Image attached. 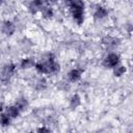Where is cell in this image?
<instances>
[{
    "instance_id": "1",
    "label": "cell",
    "mask_w": 133,
    "mask_h": 133,
    "mask_svg": "<svg viewBox=\"0 0 133 133\" xmlns=\"http://www.w3.org/2000/svg\"><path fill=\"white\" fill-rule=\"evenodd\" d=\"M63 1L64 4L68 6L73 20L78 25H81L84 22V16H85L84 2L82 0H63Z\"/></svg>"
},
{
    "instance_id": "2",
    "label": "cell",
    "mask_w": 133,
    "mask_h": 133,
    "mask_svg": "<svg viewBox=\"0 0 133 133\" xmlns=\"http://www.w3.org/2000/svg\"><path fill=\"white\" fill-rule=\"evenodd\" d=\"M34 69L41 75H48V74H55V73H57L59 71V69H60V65L56 61L54 56L49 55L46 59L39 60V61L35 62Z\"/></svg>"
},
{
    "instance_id": "3",
    "label": "cell",
    "mask_w": 133,
    "mask_h": 133,
    "mask_svg": "<svg viewBox=\"0 0 133 133\" xmlns=\"http://www.w3.org/2000/svg\"><path fill=\"white\" fill-rule=\"evenodd\" d=\"M118 63H121V56L116 52L108 53L103 59V65L107 69H113Z\"/></svg>"
},
{
    "instance_id": "4",
    "label": "cell",
    "mask_w": 133,
    "mask_h": 133,
    "mask_svg": "<svg viewBox=\"0 0 133 133\" xmlns=\"http://www.w3.org/2000/svg\"><path fill=\"white\" fill-rule=\"evenodd\" d=\"M17 72V64L14 62H6L3 68H2V82L5 83L6 81H8Z\"/></svg>"
},
{
    "instance_id": "5",
    "label": "cell",
    "mask_w": 133,
    "mask_h": 133,
    "mask_svg": "<svg viewBox=\"0 0 133 133\" xmlns=\"http://www.w3.org/2000/svg\"><path fill=\"white\" fill-rule=\"evenodd\" d=\"M2 33L4 34V35H6V36H10V35H12L14 33H15V31H16V25H15V23L12 22V21H10V20H5V21H3V23H2Z\"/></svg>"
},
{
    "instance_id": "6",
    "label": "cell",
    "mask_w": 133,
    "mask_h": 133,
    "mask_svg": "<svg viewBox=\"0 0 133 133\" xmlns=\"http://www.w3.org/2000/svg\"><path fill=\"white\" fill-rule=\"evenodd\" d=\"M2 111H5L12 119H16V118H18L20 115H21V113H22V111L20 110V108L14 103V104H11V105H7Z\"/></svg>"
},
{
    "instance_id": "7",
    "label": "cell",
    "mask_w": 133,
    "mask_h": 133,
    "mask_svg": "<svg viewBox=\"0 0 133 133\" xmlns=\"http://www.w3.org/2000/svg\"><path fill=\"white\" fill-rule=\"evenodd\" d=\"M83 75V70L79 69V68H73L72 70H70V72L68 73V79L71 82H78Z\"/></svg>"
},
{
    "instance_id": "8",
    "label": "cell",
    "mask_w": 133,
    "mask_h": 133,
    "mask_svg": "<svg viewBox=\"0 0 133 133\" xmlns=\"http://www.w3.org/2000/svg\"><path fill=\"white\" fill-rule=\"evenodd\" d=\"M102 44L107 48H115L119 45V39L111 35H106L102 38Z\"/></svg>"
},
{
    "instance_id": "9",
    "label": "cell",
    "mask_w": 133,
    "mask_h": 133,
    "mask_svg": "<svg viewBox=\"0 0 133 133\" xmlns=\"http://www.w3.org/2000/svg\"><path fill=\"white\" fill-rule=\"evenodd\" d=\"M108 16V10L105 6L103 5H97L95 7V11H94V17L97 20H103Z\"/></svg>"
},
{
    "instance_id": "10",
    "label": "cell",
    "mask_w": 133,
    "mask_h": 133,
    "mask_svg": "<svg viewBox=\"0 0 133 133\" xmlns=\"http://www.w3.org/2000/svg\"><path fill=\"white\" fill-rule=\"evenodd\" d=\"M41 14H42V17L46 20H50L54 17V10L50 5H44L41 9Z\"/></svg>"
},
{
    "instance_id": "11",
    "label": "cell",
    "mask_w": 133,
    "mask_h": 133,
    "mask_svg": "<svg viewBox=\"0 0 133 133\" xmlns=\"http://www.w3.org/2000/svg\"><path fill=\"white\" fill-rule=\"evenodd\" d=\"M34 65H35V61H34V59L32 57H24L20 61V68L23 69V70L30 69V68H32Z\"/></svg>"
},
{
    "instance_id": "12",
    "label": "cell",
    "mask_w": 133,
    "mask_h": 133,
    "mask_svg": "<svg viewBox=\"0 0 133 133\" xmlns=\"http://www.w3.org/2000/svg\"><path fill=\"white\" fill-rule=\"evenodd\" d=\"M126 72H127V68H126V65H124L122 63H118L117 65H115L112 69V73H113L114 77H122L123 75L126 74Z\"/></svg>"
},
{
    "instance_id": "13",
    "label": "cell",
    "mask_w": 133,
    "mask_h": 133,
    "mask_svg": "<svg viewBox=\"0 0 133 133\" xmlns=\"http://www.w3.org/2000/svg\"><path fill=\"white\" fill-rule=\"evenodd\" d=\"M15 104L20 108V110H21L22 112L25 111V110L28 108V106H29V103H28V101H27V99H26L25 97H20V98H18V99L16 100Z\"/></svg>"
},
{
    "instance_id": "14",
    "label": "cell",
    "mask_w": 133,
    "mask_h": 133,
    "mask_svg": "<svg viewBox=\"0 0 133 133\" xmlns=\"http://www.w3.org/2000/svg\"><path fill=\"white\" fill-rule=\"evenodd\" d=\"M81 97L78 94H74L71 98H70V107L73 109H76L77 107H79L81 105Z\"/></svg>"
},
{
    "instance_id": "15",
    "label": "cell",
    "mask_w": 133,
    "mask_h": 133,
    "mask_svg": "<svg viewBox=\"0 0 133 133\" xmlns=\"http://www.w3.org/2000/svg\"><path fill=\"white\" fill-rule=\"evenodd\" d=\"M11 121L12 118L5 112V111H1V117H0V122H1V125L3 128L5 127H8L10 124H11Z\"/></svg>"
},
{
    "instance_id": "16",
    "label": "cell",
    "mask_w": 133,
    "mask_h": 133,
    "mask_svg": "<svg viewBox=\"0 0 133 133\" xmlns=\"http://www.w3.org/2000/svg\"><path fill=\"white\" fill-rule=\"evenodd\" d=\"M36 131L37 132H50L51 129L50 128H47V127H39V128L36 129Z\"/></svg>"
},
{
    "instance_id": "17",
    "label": "cell",
    "mask_w": 133,
    "mask_h": 133,
    "mask_svg": "<svg viewBox=\"0 0 133 133\" xmlns=\"http://www.w3.org/2000/svg\"><path fill=\"white\" fill-rule=\"evenodd\" d=\"M49 3H55V2H57L58 0H47Z\"/></svg>"
},
{
    "instance_id": "18",
    "label": "cell",
    "mask_w": 133,
    "mask_h": 133,
    "mask_svg": "<svg viewBox=\"0 0 133 133\" xmlns=\"http://www.w3.org/2000/svg\"><path fill=\"white\" fill-rule=\"evenodd\" d=\"M132 61H133V54H132Z\"/></svg>"
}]
</instances>
